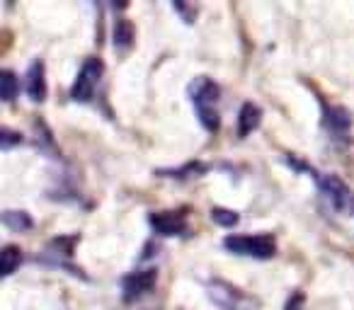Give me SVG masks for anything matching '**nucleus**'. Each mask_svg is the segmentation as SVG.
Listing matches in <instances>:
<instances>
[{"label": "nucleus", "mask_w": 354, "mask_h": 310, "mask_svg": "<svg viewBox=\"0 0 354 310\" xmlns=\"http://www.w3.org/2000/svg\"><path fill=\"white\" fill-rule=\"evenodd\" d=\"M15 143H22L20 133L10 131V128H3V133H0V148H3V151H10Z\"/></svg>", "instance_id": "nucleus-17"}, {"label": "nucleus", "mask_w": 354, "mask_h": 310, "mask_svg": "<svg viewBox=\"0 0 354 310\" xmlns=\"http://www.w3.org/2000/svg\"><path fill=\"white\" fill-rule=\"evenodd\" d=\"M3 223L15 233H25L35 226L32 218H30V213H25V211H6L3 213Z\"/></svg>", "instance_id": "nucleus-13"}, {"label": "nucleus", "mask_w": 354, "mask_h": 310, "mask_svg": "<svg viewBox=\"0 0 354 310\" xmlns=\"http://www.w3.org/2000/svg\"><path fill=\"white\" fill-rule=\"evenodd\" d=\"M207 173V165L202 163H187L185 168H177V170H160V177H197V175Z\"/></svg>", "instance_id": "nucleus-15"}, {"label": "nucleus", "mask_w": 354, "mask_h": 310, "mask_svg": "<svg viewBox=\"0 0 354 310\" xmlns=\"http://www.w3.org/2000/svg\"><path fill=\"white\" fill-rule=\"evenodd\" d=\"M3 260H0V274L6 276H12L17 271V267H20V262H22V252H20V247H15V245H6L3 247Z\"/></svg>", "instance_id": "nucleus-12"}, {"label": "nucleus", "mask_w": 354, "mask_h": 310, "mask_svg": "<svg viewBox=\"0 0 354 310\" xmlns=\"http://www.w3.org/2000/svg\"><path fill=\"white\" fill-rule=\"evenodd\" d=\"M323 126L335 141H349L352 133V114L337 104H325L323 107Z\"/></svg>", "instance_id": "nucleus-7"}, {"label": "nucleus", "mask_w": 354, "mask_h": 310, "mask_svg": "<svg viewBox=\"0 0 354 310\" xmlns=\"http://www.w3.org/2000/svg\"><path fill=\"white\" fill-rule=\"evenodd\" d=\"M27 95L32 102H44L46 99V70L41 61H32L27 68Z\"/></svg>", "instance_id": "nucleus-9"}, {"label": "nucleus", "mask_w": 354, "mask_h": 310, "mask_svg": "<svg viewBox=\"0 0 354 310\" xmlns=\"http://www.w3.org/2000/svg\"><path fill=\"white\" fill-rule=\"evenodd\" d=\"M228 252L252 260H270L277 252V242L272 235H228L223 240Z\"/></svg>", "instance_id": "nucleus-4"}, {"label": "nucleus", "mask_w": 354, "mask_h": 310, "mask_svg": "<svg viewBox=\"0 0 354 310\" xmlns=\"http://www.w3.org/2000/svg\"><path fill=\"white\" fill-rule=\"evenodd\" d=\"M207 296L216 308L221 310H257L260 308V300L255 296L245 293L238 286L228 284L223 279H214L207 284Z\"/></svg>", "instance_id": "nucleus-3"}, {"label": "nucleus", "mask_w": 354, "mask_h": 310, "mask_svg": "<svg viewBox=\"0 0 354 310\" xmlns=\"http://www.w3.org/2000/svg\"><path fill=\"white\" fill-rule=\"evenodd\" d=\"M133 44V27L127 17H117L114 20V49L127 51Z\"/></svg>", "instance_id": "nucleus-11"}, {"label": "nucleus", "mask_w": 354, "mask_h": 310, "mask_svg": "<svg viewBox=\"0 0 354 310\" xmlns=\"http://www.w3.org/2000/svg\"><path fill=\"white\" fill-rule=\"evenodd\" d=\"M104 73V64L95 56L83 61L78 75H75L73 85H71V99L73 102H90L95 97V90L100 85V78Z\"/></svg>", "instance_id": "nucleus-5"}, {"label": "nucleus", "mask_w": 354, "mask_h": 310, "mask_svg": "<svg viewBox=\"0 0 354 310\" xmlns=\"http://www.w3.org/2000/svg\"><path fill=\"white\" fill-rule=\"evenodd\" d=\"M17 93H20V83H17L15 73L3 70L0 73V97H3V102H12L17 97Z\"/></svg>", "instance_id": "nucleus-14"}, {"label": "nucleus", "mask_w": 354, "mask_h": 310, "mask_svg": "<svg viewBox=\"0 0 354 310\" xmlns=\"http://www.w3.org/2000/svg\"><path fill=\"white\" fill-rule=\"evenodd\" d=\"M148 223L156 231V235L175 238L187 233V213L183 211H158L148 216Z\"/></svg>", "instance_id": "nucleus-6"}, {"label": "nucleus", "mask_w": 354, "mask_h": 310, "mask_svg": "<svg viewBox=\"0 0 354 310\" xmlns=\"http://www.w3.org/2000/svg\"><path fill=\"white\" fill-rule=\"evenodd\" d=\"M212 221L216 223V226H221V228H233V226H238L241 216H238L236 211H231V209L214 206L212 209Z\"/></svg>", "instance_id": "nucleus-16"}, {"label": "nucleus", "mask_w": 354, "mask_h": 310, "mask_svg": "<svg viewBox=\"0 0 354 310\" xmlns=\"http://www.w3.org/2000/svg\"><path fill=\"white\" fill-rule=\"evenodd\" d=\"M218 99L221 88L207 75H199L189 83V102H192L197 119L209 133H216L221 126V114H218Z\"/></svg>", "instance_id": "nucleus-1"}, {"label": "nucleus", "mask_w": 354, "mask_h": 310, "mask_svg": "<svg viewBox=\"0 0 354 310\" xmlns=\"http://www.w3.org/2000/svg\"><path fill=\"white\" fill-rule=\"evenodd\" d=\"M156 279H158L156 269H138V271H131L129 276H124V281H122L124 300H136V298H141V296L151 293L153 286H156Z\"/></svg>", "instance_id": "nucleus-8"}, {"label": "nucleus", "mask_w": 354, "mask_h": 310, "mask_svg": "<svg viewBox=\"0 0 354 310\" xmlns=\"http://www.w3.org/2000/svg\"><path fill=\"white\" fill-rule=\"evenodd\" d=\"M260 122H262L260 107H257V104H252V102H245L241 107V112H238V136H241V138L250 136V133L260 126Z\"/></svg>", "instance_id": "nucleus-10"}, {"label": "nucleus", "mask_w": 354, "mask_h": 310, "mask_svg": "<svg viewBox=\"0 0 354 310\" xmlns=\"http://www.w3.org/2000/svg\"><path fill=\"white\" fill-rule=\"evenodd\" d=\"M315 187H318L320 197L328 202V206L333 209L339 216H352L354 213V189L349 187L344 180H339L337 175H328V173H313Z\"/></svg>", "instance_id": "nucleus-2"}]
</instances>
